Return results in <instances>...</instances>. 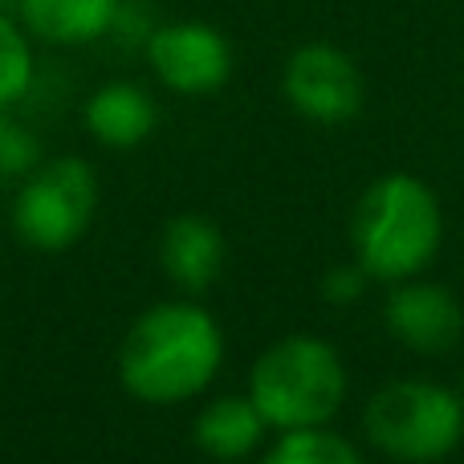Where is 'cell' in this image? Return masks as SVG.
Returning a JSON list of instances; mask_svg holds the SVG:
<instances>
[{"instance_id":"1","label":"cell","mask_w":464,"mask_h":464,"mask_svg":"<svg viewBox=\"0 0 464 464\" xmlns=\"http://www.w3.org/2000/svg\"><path fill=\"white\" fill-rule=\"evenodd\" d=\"M225 367V330L196 302H160L143 310L119 346V383L151 408L188 403Z\"/></svg>"},{"instance_id":"2","label":"cell","mask_w":464,"mask_h":464,"mask_svg":"<svg viewBox=\"0 0 464 464\" xmlns=\"http://www.w3.org/2000/svg\"><path fill=\"white\" fill-rule=\"evenodd\" d=\"M444 217L440 200L424 179L408 171L375 179L359 196L351 217V245L354 261L371 273V281H408L432 265L440 253Z\"/></svg>"},{"instance_id":"3","label":"cell","mask_w":464,"mask_h":464,"mask_svg":"<svg viewBox=\"0 0 464 464\" xmlns=\"http://www.w3.org/2000/svg\"><path fill=\"white\" fill-rule=\"evenodd\" d=\"M248 400L273 432L326 428L346 400V367L318 334H285L253 362Z\"/></svg>"},{"instance_id":"4","label":"cell","mask_w":464,"mask_h":464,"mask_svg":"<svg viewBox=\"0 0 464 464\" xmlns=\"http://www.w3.org/2000/svg\"><path fill=\"white\" fill-rule=\"evenodd\" d=\"M371 449L403 464H436L464 440V400L428 379H395L362 411Z\"/></svg>"},{"instance_id":"5","label":"cell","mask_w":464,"mask_h":464,"mask_svg":"<svg viewBox=\"0 0 464 464\" xmlns=\"http://www.w3.org/2000/svg\"><path fill=\"white\" fill-rule=\"evenodd\" d=\"M98 212V176L78 155L41 160L21 179L13 196L8 225L13 237L33 253H65L94 225Z\"/></svg>"},{"instance_id":"6","label":"cell","mask_w":464,"mask_h":464,"mask_svg":"<svg viewBox=\"0 0 464 464\" xmlns=\"http://www.w3.org/2000/svg\"><path fill=\"white\" fill-rule=\"evenodd\" d=\"M281 94L305 122L343 127V122L359 119L362 102H367V82L346 49L330 45V41H305L285 57Z\"/></svg>"},{"instance_id":"7","label":"cell","mask_w":464,"mask_h":464,"mask_svg":"<svg viewBox=\"0 0 464 464\" xmlns=\"http://www.w3.org/2000/svg\"><path fill=\"white\" fill-rule=\"evenodd\" d=\"M143 57L151 73L184 98H208L228 86L232 78V45L208 21H168L155 24Z\"/></svg>"},{"instance_id":"8","label":"cell","mask_w":464,"mask_h":464,"mask_svg":"<svg viewBox=\"0 0 464 464\" xmlns=\"http://www.w3.org/2000/svg\"><path fill=\"white\" fill-rule=\"evenodd\" d=\"M383 318L395 343L416 354H449L464 334L460 302L432 281H395Z\"/></svg>"},{"instance_id":"9","label":"cell","mask_w":464,"mask_h":464,"mask_svg":"<svg viewBox=\"0 0 464 464\" xmlns=\"http://www.w3.org/2000/svg\"><path fill=\"white\" fill-rule=\"evenodd\" d=\"M82 127L111 151H135L160 127V106L135 82H106L82 106Z\"/></svg>"},{"instance_id":"10","label":"cell","mask_w":464,"mask_h":464,"mask_svg":"<svg viewBox=\"0 0 464 464\" xmlns=\"http://www.w3.org/2000/svg\"><path fill=\"white\" fill-rule=\"evenodd\" d=\"M225 256H228L225 232L212 225L208 217L184 212V217L168 220V228H163L160 261L168 269V277L179 289H188V294L208 289L220 277V269H225Z\"/></svg>"},{"instance_id":"11","label":"cell","mask_w":464,"mask_h":464,"mask_svg":"<svg viewBox=\"0 0 464 464\" xmlns=\"http://www.w3.org/2000/svg\"><path fill=\"white\" fill-rule=\"evenodd\" d=\"M122 0H13V13L33 41L45 45H90L111 37Z\"/></svg>"},{"instance_id":"12","label":"cell","mask_w":464,"mask_h":464,"mask_svg":"<svg viewBox=\"0 0 464 464\" xmlns=\"http://www.w3.org/2000/svg\"><path fill=\"white\" fill-rule=\"evenodd\" d=\"M265 432V416L256 411V403L245 395H217L200 408L192 424V436H196V449L212 460H245L261 449Z\"/></svg>"},{"instance_id":"13","label":"cell","mask_w":464,"mask_h":464,"mask_svg":"<svg viewBox=\"0 0 464 464\" xmlns=\"http://www.w3.org/2000/svg\"><path fill=\"white\" fill-rule=\"evenodd\" d=\"M37 78V57H33V37L16 13L0 8V111H13L24 102Z\"/></svg>"},{"instance_id":"14","label":"cell","mask_w":464,"mask_h":464,"mask_svg":"<svg viewBox=\"0 0 464 464\" xmlns=\"http://www.w3.org/2000/svg\"><path fill=\"white\" fill-rule=\"evenodd\" d=\"M261 464H367L351 440H343L330 428H297V432H277L273 449Z\"/></svg>"},{"instance_id":"15","label":"cell","mask_w":464,"mask_h":464,"mask_svg":"<svg viewBox=\"0 0 464 464\" xmlns=\"http://www.w3.org/2000/svg\"><path fill=\"white\" fill-rule=\"evenodd\" d=\"M37 163H41V139L21 119L0 111V179H24Z\"/></svg>"},{"instance_id":"16","label":"cell","mask_w":464,"mask_h":464,"mask_svg":"<svg viewBox=\"0 0 464 464\" xmlns=\"http://www.w3.org/2000/svg\"><path fill=\"white\" fill-rule=\"evenodd\" d=\"M367 281H371V273L362 269L359 261H354V265H334V269L322 277V297H326V302H334V305H351V302H359V297H362Z\"/></svg>"},{"instance_id":"17","label":"cell","mask_w":464,"mask_h":464,"mask_svg":"<svg viewBox=\"0 0 464 464\" xmlns=\"http://www.w3.org/2000/svg\"><path fill=\"white\" fill-rule=\"evenodd\" d=\"M212 464H245V460H212Z\"/></svg>"},{"instance_id":"18","label":"cell","mask_w":464,"mask_h":464,"mask_svg":"<svg viewBox=\"0 0 464 464\" xmlns=\"http://www.w3.org/2000/svg\"><path fill=\"white\" fill-rule=\"evenodd\" d=\"M460 400H464V379H460Z\"/></svg>"},{"instance_id":"19","label":"cell","mask_w":464,"mask_h":464,"mask_svg":"<svg viewBox=\"0 0 464 464\" xmlns=\"http://www.w3.org/2000/svg\"><path fill=\"white\" fill-rule=\"evenodd\" d=\"M5 5H13V0H5Z\"/></svg>"}]
</instances>
